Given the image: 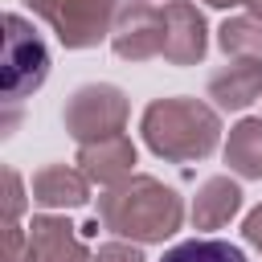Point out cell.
<instances>
[{
  "label": "cell",
  "instance_id": "cell-1",
  "mask_svg": "<svg viewBox=\"0 0 262 262\" xmlns=\"http://www.w3.org/2000/svg\"><path fill=\"white\" fill-rule=\"evenodd\" d=\"M4 98L8 102H20L29 90H37L49 74V53L41 45L37 33H29V25L8 12L4 20Z\"/></svg>",
  "mask_w": 262,
  "mask_h": 262
},
{
  "label": "cell",
  "instance_id": "cell-2",
  "mask_svg": "<svg viewBox=\"0 0 262 262\" xmlns=\"http://www.w3.org/2000/svg\"><path fill=\"white\" fill-rule=\"evenodd\" d=\"M160 262H246V254L221 237H192V242L172 246Z\"/></svg>",
  "mask_w": 262,
  "mask_h": 262
}]
</instances>
